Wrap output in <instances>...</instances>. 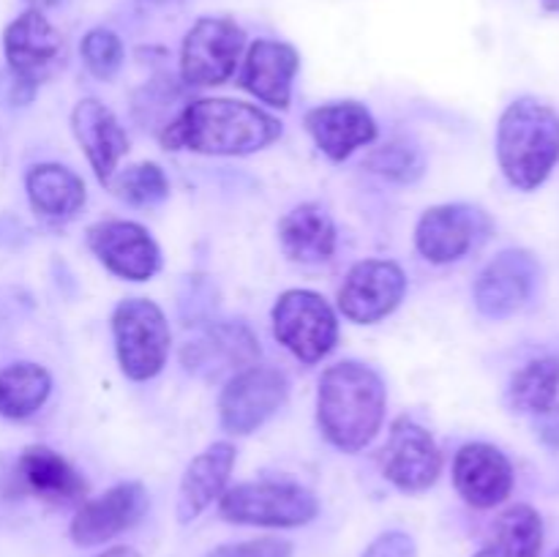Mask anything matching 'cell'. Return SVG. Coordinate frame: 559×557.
<instances>
[{
    "mask_svg": "<svg viewBox=\"0 0 559 557\" xmlns=\"http://www.w3.org/2000/svg\"><path fill=\"white\" fill-rule=\"evenodd\" d=\"M282 126L265 109L233 98H200L164 129L162 142L173 151L189 147L211 156H246L278 140Z\"/></svg>",
    "mask_w": 559,
    "mask_h": 557,
    "instance_id": "cell-1",
    "label": "cell"
},
{
    "mask_svg": "<svg viewBox=\"0 0 559 557\" xmlns=\"http://www.w3.org/2000/svg\"><path fill=\"white\" fill-rule=\"evenodd\" d=\"M317 418L328 440L355 453L369 446L385 420V386L374 369L355 360L325 369L317 393Z\"/></svg>",
    "mask_w": 559,
    "mask_h": 557,
    "instance_id": "cell-2",
    "label": "cell"
},
{
    "mask_svg": "<svg viewBox=\"0 0 559 557\" xmlns=\"http://www.w3.org/2000/svg\"><path fill=\"white\" fill-rule=\"evenodd\" d=\"M497 158L516 189L533 191L559 162V112L538 98H516L497 123Z\"/></svg>",
    "mask_w": 559,
    "mask_h": 557,
    "instance_id": "cell-3",
    "label": "cell"
},
{
    "mask_svg": "<svg viewBox=\"0 0 559 557\" xmlns=\"http://www.w3.org/2000/svg\"><path fill=\"white\" fill-rule=\"evenodd\" d=\"M218 513L233 524L254 528H300L320 513V502L306 486L287 481L240 484L218 497Z\"/></svg>",
    "mask_w": 559,
    "mask_h": 557,
    "instance_id": "cell-4",
    "label": "cell"
},
{
    "mask_svg": "<svg viewBox=\"0 0 559 557\" xmlns=\"http://www.w3.org/2000/svg\"><path fill=\"white\" fill-rule=\"evenodd\" d=\"M115 353L129 380H151L169 355V325L164 311L147 298H129L112 315Z\"/></svg>",
    "mask_w": 559,
    "mask_h": 557,
    "instance_id": "cell-5",
    "label": "cell"
},
{
    "mask_svg": "<svg viewBox=\"0 0 559 557\" xmlns=\"http://www.w3.org/2000/svg\"><path fill=\"white\" fill-rule=\"evenodd\" d=\"M273 333L304 364H317L333 349L338 322L331 304L311 289H287L273 306Z\"/></svg>",
    "mask_w": 559,
    "mask_h": 557,
    "instance_id": "cell-6",
    "label": "cell"
},
{
    "mask_svg": "<svg viewBox=\"0 0 559 557\" xmlns=\"http://www.w3.org/2000/svg\"><path fill=\"white\" fill-rule=\"evenodd\" d=\"M243 47V27L227 16H202L186 33L180 47V76L194 87L222 85L235 74Z\"/></svg>",
    "mask_w": 559,
    "mask_h": 557,
    "instance_id": "cell-7",
    "label": "cell"
},
{
    "mask_svg": "<svg viewBox=\"0 0 559 557\" xmlns=\"http://www.w3.org/2000/svg\"><path fill=\"white\" fill-rule=\"evenodd\" d=\"M287 377L271 366H249L238 371L218 399L222 426L229 435H251L287 402Z\"/></svg>",
    "mask_w": 559,
    "mask_h": 557,
    "instance_id": "cell-8",
    "label": "cell"
},
{
    "mask_svg": "<svg viewBox=\"0 0 559 557\" xmlns=\"http://www.w3.org/2000/svg\"><path fill=\"white\" fill-rule=\"evenodd\" d=\"M538 282V260L524 249H508L480 271L475 282V306L489 320H506L530 304Z\"/></svg>",
    "mask_w": 559,
    "mask_h": 557,
    "instance_id": "cell-9",
    "label": "cell"
},
{
    "mask_svg": "<svg viewBox=\"0 0 559 557\" xmlns=\"http://www.w3.org/2000/svg\"><path fill=\"white\" fill-rule=\"evenodd\" d=\"M407 293V276L393 260H364L349 268L342 289L338 309L358 325L380 322L402 304Z\"/></svg>",
    "mask_w": 559,
    "mask_h": 557,
    "instance_id": "cell-10",
    "label": "cell"
},
{
    "mask_svg": "<svg viewBox=\"0 0 559 557\" xmlns=\"http://www.w3.org/2000/svg\"><path fill=\"white\" fill-rule=\"evenodd\" d=\"M442 453L435 437L409 418H396L382 451V473L402 491H424L440 478Z\"/></svg>",
    "mask_w": 559,
    "mask_h": 557,
    "instance_id": "cell-11",
    "label": "cell"
},
{
    "mask_svg": "<svg viewBox=\"0 0 559 557\" xmlns=\"http://www.w3.org/2000/svg\"><path fill=\"white\" fill-rule=\"evenodd\" d=\"M87 246L115 276L145 282L162 268V251L145 227L134 222H98L87 229Z\"/></svg>",
    "mask_w": 559,
    "mask_h": 557,
    "instance_id": "cell-12",
    "label": "cell"
},
{
    "mask_svg": "<svg viewBox=\"0 0 559 557\" xmlns=\"http://www.w3.org/2000/svg\"><path fill=\"white\" fill-rule=\"evenodd\" d=\"M489 233V218L473 205H437L420 216L415 246L429 262H453L467 254Z\"/></svg>",
    "mask_w": 559,
    "mask_h": 557,
    "instance_id": "cell-13",
    "label": "cell"
},
{
    "mask_svg": "<svg viewBox=\"0 0 559 557\" xmlns=\"http://www.w3.org/2000/svg\"><path fill=\"white\" fill-rule=\"evenodd\" d=\"M3 49L9 69L22 80L44 82L63 66V38L44 11L27 9L3 33Z\"/></svg>",
    "mask_w": 559,
    "mask_h": 557,
    "instance_id": "cell-14",
    "label": "cell"
},
{
    "mask_svg": "<svg viewBox=\"0 0 559 557\" xmlns=\"http://www.w3.org/2000/svg\"><path fill=\"white\" fill-rule=\"evenodd\" d=\"M147 506L151 500H147L145 486L136 481L112 486L96 500L82 502L76 517L71 519V541L76 546H98L104 541H112L115 535L134 528L145 517Z\"/></svg>",
    "mask_w": 559,
    "mask_h": 557,
    "instance_id": "cell-15",
    "label": "cell"
},
{
    "mask_svg": "<svg viewBox=\"0 0 559 557\" xmlns=\"http://www.w3.org/2000/svg\"><path fill=\"white\" fill-rule=\"evenodd\" d=\"M453 484L473 508H495L513 489V467L500 448L469 442L453 459Z\"/></svg>",
    "mask_w": 559,
    "mask_h": 557,
    "instance_id": "cell-16",
    "label": "cell"
},
{
    "mask_svg": "<svg viewBox=\"0 0 559 557\" xmlns=\"http://www.w3.org/2000/svg\"><path fill=\"white\" fill-rule=\"evenodd\" d=\"M260 358V342L243 322H218L183 347V366L194 375L218 377L243 371Z\"/></svg>",
    "mask_w": 559,
    "mask_h": 557,
    "instance_id": "cell-17",
    "label": "cell"
},
{
    "mask_svg": "<svg viewBox=\"0 0 559 557\" xmlns=\"http://www.w3.org/2000/svg\"><path fill=\"white\" fill-rule=\"evenodd\" d=\"M71 129L102 183L115 178L120 158L129 151V137L112 112L96 98H82L71 112Z\"/></svg>",
    "mask_w": 559,
    "mask_h": 557,
    "instance_id": "cell-18",
    "label": "cell"
},
{
    "mask_svg": "<svg viewBox=\"0 0 559 557\" xmlns=\"http://www.w3.org/2000/svg\"><path fill=\"white\" fill-rule=\"evenodd\" d=\"M298 69L300 58L293 44L260 38L246 52L240 85L249 93H254L260 102L287 109L289 96H293V80L298 74Z\"/></svg>",
    "mask_w": 559,
    "mask_h": 557,
    "instance_id": "cell-19",
    "label": "cell"
},
{
    "mask_svg": "<svg viewBox=\"0 0 559 557\" xmlns=\"http://www.w3.org/2000/svg\"><path fill=\"white\" fill-rule=\"evenodd\" d=\"M306 129L322 153L333 162L347 158L355 147L369 145L377 137V123L358 102L322 104L306 115Z\"/></svg>",
    "mask_w": 559,
    "mask_h": 557,
    "instance_id": "cell-20",
    "label": "cell"
},
{
    "mask_svg": "<svg viewBox=\"0 0 559 557\" xmlns=\"http://www.w3.org/2000/svg\"><path fill=\"white\" fill-rule=\"evenodd\" d=\"M235 467V448L229 442H213L197 453L186 467L178 491V522L189 524L224 495Z\"/></svg>",
    "mask_w": 559,
    "mask_h": 557,
    "instance_id": "cell-21",
    "label": "cell"
},
{
    "mask_svg": "<svg viewBox=\"0 0 559 557\" xmlns=\"http://www.w3.org/2000/svg\"><path fill=\"white\" fill-rule=\"evenodd\" d=\"M16 470H20V478L25 481L27 489L47 502L69 506V502L82 500L87 491L82 475L47 446L25 448Z\"/></svg>",
    "mask_w": 559,
    "mask_h": 557,
    "instance_id": "cell-22",
    "label": "cell"
},
{
    "mask_svg": "<svg viewBox=\"0 0 559 557\" xmlns=\"http://www.w3.org/2000/svg\"><path fill=\"white\" fill-rule=\"evenodd\" d=\"M278 240L289 260L295 262H325L336 249V227L325 208L314 202L293 208L278 222Z\"/></svg>",
    "mask_w": 559,
    "mask_h": 557,
    "instance_id": "cell-23",
    "label": "cell"
},
{
    "mask_svg": "<svg viewBox=\"0 0 559 557\" xmlns=\"http://www.w3.org/2000/svg\"><path fill=\"white\" fill-rule=\"evenodd\" d=\"M33 211L49 222H66L85 205V183L80 175L60 164H36L25 178Z\"/></svg>",
    "mask_w": 559,
    "mask_h": 557,
    "instance_id": "cell-24",
    "label": "cell"
},
{
    "mask_svg": "<svg viewBox=\"0 0 559 557\" xmlns=\"http://www.w3.org/2000/svg\"><path fill=\"white\" fill-rule=\"evenodd\" d=\"M544 549V519L533 506H511L497 517L486 544L475 557H540Z\"/></svg>",
    "mask_w": 559,
    "mask_h": 557,
    "instance_id": "cell-25",
    "label": "cell"
},
{
    "mask_svg": "<svg viewBox=\"0 0 559 557\" xmlns=\"http://www.w3.org/2000/svg\"><path fill=\"white\" fill-rule=\"evenodd\" d=\"M49 391L52 377L44 366L27 360L5 366L0 369V415L11 420L31 418L47 402Z\"/></svg>",
    "mask_w": 559,
    "mask_h": 557,
    "instance_id": "cell-26",
    "label": "cell"
},
{
    "mask_svg": "<svg viewBox=\"0 0 559 557\" xmlns=\"http://www.w3.org/2000/svg\"><path fill=\"white\" fill-rule=\"evenodd\" d=\"M559 396V358L544 355L524 364L508 386V402L516 413L546 415L557 407Z\"/></svg>",
    "mask_w": 559,
    "mask_h": 557,
    "instance_id": "cell-27",
    "label": "cell"
},
{
    "mask_svg": "<svg viewBox=\"0 0 559 557\" xmlns=\"http://www.w3.org/2000/svg\"><path fill=\"white\" fill-rule=\"evenodd\" d=\"M115 194L120 200H126L129 205L151 208L158 205V202L167 200L169 194V180L164 175V169L153 162L134 164V167H126L118 178L109 180Z\"/></svg>",
    "mask_w": 559,
    "mask_h": 557,
    "instance_id": "cell-28",
    "label": "cell"
},
{
    "mask_svg": "<svg viewBox=\"0 0 559 557\" xmlns=\"http://www.w3.org/2000/svg\"><path fill=\"white\" fill-rule=\"evenodd\" d=\"M369 167L388 180L413 183L424 175V156H420L418 147L407 145V142H391V145L371 153Z\"/></svg>",
    "mask_w": 559,
    "mask_h": 557,
    "instance_id": "cell-29",
    "label": "cell"
},
{
    "mask_svg": "<svg viewBox=\"0 0 559 557\" xmlns=\"http://www.w3.org/2000/svg\"><path fill=\"white\" fill-rule=\"evenodd\" d=\"M82 60L87 71L98 80H112L118 69L123 66V44L107 27H96L82 38Z\"/></svg>",
    "mask_w": 559,
    "mask_h": 557,
    "instance_id": "cell-30",
    "label": "cell"
},
{
    "mask_svg": "<svg viewBox=\"0 0 559 557\" xmlns=\"http://www.w3.org/2000/svg\"><path fill=\"white\" fill-rule=\"evenodd\" d=\"M207 557H293V544L284 538H254L240 544H224Z\"/></svg>",
    "mask_w": 559,
    "mask_h": 557,
    "instance_id": "cell-31",
    "label": "cell"
},
{
    "mask_svg": "<svg viewBox=\"0 0 559 557\" xmlns=\"http://www.w3.org/2000/svg\"><path fill=\"white\" fill-rule=\"evenodd\" d=\"M364 557H418V546H415L413 535L402 533V530H388L366 546Z\"/></svg>",
    "mask_w": 559,
    "mask_h": 557,
    "instance_id": "cell-32",
    "label": "cell"
},
{
    "mask_svg": "<svg viewBox=\"0 0 559 557\" xmlns=\"http://www.w3.org/2000/svg\"><path fill=\"white\" fill-rule=\"evenodd\" d=\"M33 93H36L33 82L22 80L11 69L0 71V104H5V107H22V104L31 102Z\"/></svg>",
    "mask_w": 559,
    "mask_h": 557,
    "instance_id": "cell-33",
    "label": "cell"
},
{
    "mask_svg": "<svg viewBox=\"0 0 559 557\" xmlns=\"http://www.w3.org/2000/svg\"><path fill=\"white\" fill-rule=\"evenodd\" d=\"M96 557H140V552L131 549V546H112V549L102 552V555Z\"/></svg>",
    "mask_w": 559,
    "mask_h": 557,
    "instance_id": "cell-34",
    "label": "cell"
},
{
    "mask_svg": "<svg viewBox=\"0 0 559 557\" xmlns=\"http://www.w3.org/2000/svg\"><path fill=\"white\" fill-rule=\"evenodd\" d=\"M25 3L31 5V9L44 11V9H58V5H63L66 0H25Z\"/></svg>",
    "mask_w": 559,
    "mask_h": 557,
    "instance_id": "cell-35",
    "label": "cell"
},
{
    "mask_svg": "<svg viewBox=\"0 0 559 557\" xmlns=\"http://www.w3.org/2000/svg\"><path fill=\"white\" fill-rule=\"evenodd\" d=\"M540 5H544L546 11H559V0H540Z\"/></svg>",
    "mask_w": 559,
    "mask_h": 557,
    "instance_id": "cell-36",
    "label": "cell"
},
{
    "mask_svg": "<svg viewBox=\"0 0 559 557\" xmlns=\"http://www.w3.org/2000/svg\"><path fill=\"white\" fill-rule=\"evenodd\" d=\"M551 557H559V549H557V552H555V555H551Z\"/></svg>",
    "mask_w": 559,
    "mask_h": 557,
    "instance_id": "cell-37",
    "label": "cell"
}]
</instances>
